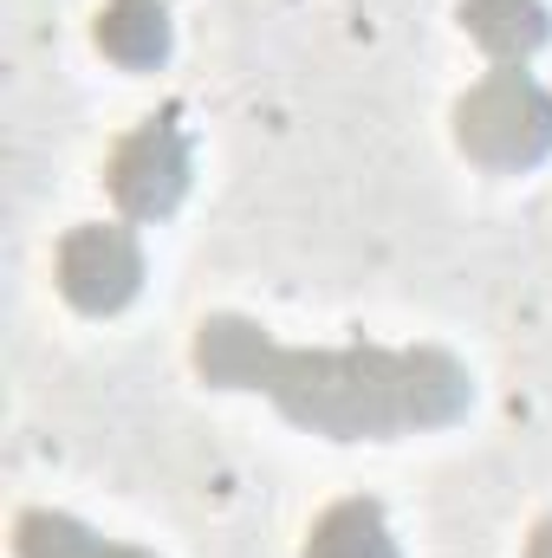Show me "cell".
I'll return each mask as SVG.
<instances>
[{
  "label": "cell",
  "instance_id": "obj_4",
  "mask_svg": "<svg viewBox=\"0 0 552 558\" xmlns=\"http://www.w3.org/2000/svg\"><path fill=\"white\" fill-rule=\"evenodd\" d=\"M59 292L85 318H111L143 292V247L124 221H85L59 241Z\"/></svg>",
  "mask_w": 552,
  "mask_h": 558
},
{
  "label": "cell",
  "instance_id": "obj_2",
  "mask_svg": "<svg viewBox=\"0 0 552 558\" xmlns=\"http://www.w3.org/2000/svg\"><path fill=\"white\" fill-rule=\"evenodd\" d=\"M455 143L468 149V162L520 175L552 156V98L527 65H501L488 72L461 105H455Z\"/></svg>",
  "mask_w": 552,
  "mask_h": 558
},
{
  "label": "cell",
  "instance_id": "obj_8",
  "mask_svg": "<svg viewBox=\"0 0 552 558\" xmlns=\"http://www.w3.org/2000/svg\"><path fill=\"white\" fill-rule=\"evenodd\" d=\"M305 558H397V533L377 500H338L319 513Z\"/></svg>",
  "mask_w": 552,
  "mask_h": 558
},
{
  "label": "cell",
  "instance_id": "obj_3",
  "mask_svg": "<svg viewBox=\"0 0 552 558\" xmlns=\"http://www.w3.org/2000/svg\"><path fill=\"white\" fill-rule=\"evenodd\" d=\"M189 169L195 162H189V137H182L176 111H156V118H143L137 131L111 149L105 189H111V202H118L124 221H163V215L182 208Z\"/></svg>",
  "mask_w": 552,
  "mask_h": 558
},
{
  "label": "cell",
  "instance_id": "obj_9",
  "mask_svg": "<svg viewBox=\"0 0 552 558\" xmlns=\"http://www.w3.org/2000/svg\"><path fill=\"white\" fill-rule=\"evenodd\" d=\"M527 558H552V520L533 526V539H527Z\"/></svg>",
  "mask_w": 552,
  "mask_h": 558
},
{
  "label": "cell",
  "instance_id": "obj_1",
  "mask_svg": "<svg viewBox=\"0 0 552 558\" xmlns=\"http://www.w3.org/2000/svg\"><path fill=\"white\" fill-rule=\"evenodd\" d=\"M195 371L215 390H254L279 416L325 441H397L468 416L475 377L455 351L435 344H279L267 325L215 312L195 325Z\"/></svg>",
  "mask_w": 552,
  "mask_h": 558
},
{
  "label": "cell",
  "instance_id": "obj_6",
  "mask_svg": "<svg viewBox=\"0 0 552 558\" xmlns=\"http://www.w3.org/2000/svg\"><path fill=\"white\" fill-rule=\"evenodd\" d=\"M169 13H163V0H105V13H98V52L105 59H118L124 72H149V65H163L169 59Z\"/></svg>",
  "mask_w": 552,
  "mask_h": 558
},
{
  "label": "cell",
  "instance_id": "obj_5",
  "mask_svg": "<svg viewBox=\"0 0 552 558\" xmlns=\"http://www.w3.org/2000/svg\"><path fill=\"white\" fill-rule=\"evenodd\" d=\"M461 26L494 65H527L552 39L547 0H461Z\"/></svg>",
  "mask_w": 552,
  "mask_h": 558
},
{
  "label": "cell",
  "instance_id": "obj_7",
  "mask_svg": "<svg viewBox=\"0 0 552 558\" xmlns=\"http://www.w3.org/2000/svg\"><path fill=\"white\" fill-rule=\"evenodd\" d=\"M13 553L20 558H156V553H143V546L105 539V533H92L85 520L52 513V507H33V513L13 520Z\"/></svg>",
  "mask_w": 552,
  "mask_h": 558
}]
</instances>
